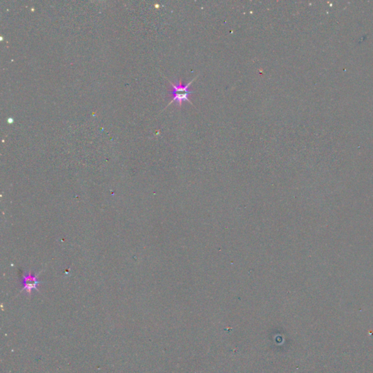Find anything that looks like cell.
<instances>
[{
  "instance_id": "1",
  "label": "cell",
  "mask_w": 373,
  "mask_h": 373,
  "mask_svg": "<svg viewBox=\"0 0 373 373\" xmlns=\"http://www.w3.org/2000/svg\"><path fill=\"white\" fill-rule=\"evenodd\" d=\"M198 76L199 75H197L195 78H193L190 83L186 85H182L180 81L179 83L177 81V84H175L169 80V83L172 87V91L169 92L170 94L172 95V99L168 103V106H169L172 103H176L178 105L179 108H181L182 103L185 101L190 102L192 105H193V104L190 101V96L194 93V91H190L189 88H190L192 83L198 78Z\"/></svg>"
},
{
  "instance_id": "2",
  "label": "cell",
  "mask_w": 373,
  "mask_h": 373,
  "mask_svg": "<svg viewBox=\"0 0 373 373\" xmlns=\"http://www.w3.org/2000/svg\"><path fill=\"white\" fill-rule=\"evenodd\" d=\"M40 282L38 277L31 274H25L22 279V290L26 291L28 294H31L32 290L38 289Z\"/></svg>"
}]
</instances>
